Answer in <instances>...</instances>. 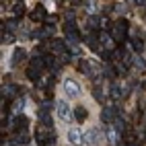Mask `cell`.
<instances>
[{
    "label": "cell",
    "mask_w": 146,
    "mask_h": 146,
    "mask_svg": "<svg viewBox=\"0 0 146 146\" xmlns=\"http://www.w3.org/2000/svg\"><path fill=\"white\" fill-rule=\"evenodd\" d=\"M35 138H37V144L39 146H45L50 142H56V132H52L50 125H39V128L35 130Z\"/></svg>",
    "instance_id": "obj_1"
},
{
    "label": "cell",
    "mask_w": 146,
    "mask_h": 146,
    "mask_svg": "<svg viewBox=\"0 0 146 146\" xmlns=\"http://www.w3.org/2000/svg\"><path fill=\"white\" fill-rule=\"evenodd\" d=\"M128 27H130L128 21H123V19L117 21V23L113 25V39L119 41V43H123L125 41V35H128Z\"/></svg>",
    "instance_id": "obj_2"
},
{
    "label": "cell",
    "mask_w": 146,
    "mask_h": 146,
    "mask_svg": "<svg viewBox=\"0 0 146 146\" xmlns=\"http://www.w3.org/2000/svg\"><path fill=\"white\" fill-rule=\"evenodd\" d=\"M58 115H60V119H64V121H70L72 117H74V111L68 107V103H64V101H58Z\"/></svg>",
    "instance_id": "obj_3"
},
{
    "label": "cell",
    "mask_w": 146,
    "mask_h": 146,
    "mask_svg": "<svg viewBox=\"0 0 146 146\" xmlns=\"http://www.w3.org/2000/svg\"><path fill=\"white\" fill-rule=\"evenodd\" d=\"M64 91H66V95L68 97H78L80 95V86H78V82L76 80H72V78H68V80H64Z\"/></svg>",
    "instance_id": "obj_4"
},
{
    "label": "cell",
    "mask_w": 146,
    "mask_h": 146,
    "mask_svg": "<svg viewBox=\"0 0 146 146\" xmlns=\"http://www.w3.org/2000/svg\"><path fill=\"white\" fill-rule=\"evenodd\" d=\"M80 70L86 76H91V78H97V74H99V70H97L93 66V62H89V60H80Z\"/></svg>",
    "instance_id": "obj_5"
},
{
    "label": "cell",
    "mask_w": 146,
    "mask_h": 146,
    "mask_svg": "<svg viewBox=\"0 0 146 146\" xmlns=\"http://www.w3.org/2000/svg\"><path fill=\"white\" fill-rule=\"evenodd\" d=\"M68 140H70L72 146H80V144H84V134L80 130H70L68 132Z\"/></svg>",
    "instance_id": "obj_6"
},
{
    "label": "cell",
    "mask_w": 146,
    "mask_h": 146,
    "mask_svg": "<svg viewBox=\"0 0 146 146\" xmlns=\"http://www.w3.org/2000/svg\"><path fill=\"white\" fill-rule=\"evenodd\" d=\"M115 115H117V111H115L113 107H105L103 113H101V119H103L105 123H113V121H115Z\"/></svg>",
    "instance_id": "obj_7"
},
{
    "label": "cell",
    "mask_w": 146,
    "mask_h": 146,
    "mask_svg": "<svg viewBox=\"0 0 146 146\" xmlns=\"http://www.w3.org/2000/svg\"><path fill=\"white\" fill-rule=\"evenodd\" d=\"M99 140H101V136H99V132H97V130H86V134H84V144L95 146Z\"/></svg>",
    "instance_id": "obj_8"
},
{
    "label": "cell",
    "mask_w": 146,
    "mask_h": 146,
    "mask_svg": "<svg viewBox=\"0 0 146 146\" xmlns=\"http://www.w3.org/2000/svg\"><path fill=\"white\" fill-rule=\"evenodd\" d=\"M52 52L58 56H66V43L62 39H52Z\"/></svg>",
    "instance_id": "obj_9"
},
{
    "label": "cell",
    "mask_w": 146,
    "mask_h": 146,
    "mask_svg": "<svg viewBox=\"0 0 146 146\" xmlns=\"http://www.w3.org/2000/svg\"><path fill=\"white\" fill-rule=\"evenodd\" d=\"M37 115H39V119H41L45 125H52V119H50V105H47V103L41 107L39 111H37Z\"/></svg>",
    "instance_id": "obj_10"
},
{
    "label": "cell",
    "mask_w": 146,
    "mask_h": 146,
    "mask_svg": "<svg viewBox=\"0 0 146 146\" xmlns=\"http://www.w3.org/2000/svg\"><path fill=\"white\" fill-rule=\"evenodd\" d=\"M99 41L103 43L105 50H109V52L115 47V45H113V37H111V35H107V33H101V35H99Z\"/></svg>",
    "instance_id": "obj_11"
},
{
    "label": "cell",
    "mask_w": 146,
    "mask_h": 146,
    "mask_svg": "<svg viewBox=\"0 0 146 146\" xmlns=\"http://www.w3.org/2000/svg\"><path fill=\"white\" fill-rule=\"evenodd\" d=\"M31 21H45V8L41 4L35 6V11L31 13Z\"/></svg>",
    "instance_id": "obj_12"
},
{
    "label": "cell",
    "mask_w": 146,
    "mask_h": 146,
    "mask_svg": "<svg viewBox=\"0 0 146 146\" xmlns=\"http://www.w3.org/2000/svg\"><path fill=\"white\" fill-rule=\"evenodd\" d=\"M27 123H29V119L25 117V115H17V117H15V123H13V128H15V130H25V128H27Z\"/></svg>",
    "instance_id": "obj_13"
},
{
    "label": "cell",
    "mask_w": 146,
    "mask_h": 146,
    "mask_svg": "<svg viewBox=\"0 0 146 146\" xmlns=\"http://www.w3.org/2000/svg\"><path fill=\"white\" fill-rule=\"evenodd\" d=\"M86 115H89V113H86L84 107H74V119H76V121H84Z\"/></svg>",
    "instance_id": "obj_14"
},
{
    "label": "cell",
    "mask_w": 146,
    "mask_h": 146,
    "mask_svg": "<svg viewBox=\"0 0 146 146\" xmlns=\"http://www.w3.org/2000/svg\"><path fill=\"white\" fill-rule=\"evenodd\" d=\"M27 58V52L25 50H15V54H13V66H17L19 62H23Z\"/></svg>",
    "instance_id": "obj_15"
},
{
    "label": "cell",
    "mask_w": 146,
    "mask_h": 146,
    "mask_svg": "<svg viewBox=\"0 0 146 146\" xmlns=\"http://www.w3.org/2000/svg\"><path fill=\"white\" fill-rule=\"evenodd\" d=\"M134 66H136V70H138L140 74H144V72H146V62L142 60L140 56H134Z\"/></svg>",
    "instance_id": "obj_16"
},
{
    "label": "cell",
    "mask_w": 146,
    "mask_h": 146,
    "mask_svg": "<svg viewBox=\"0 0 146 146\" xmlns=\"http://www.w3.org/2000/svg\"><path fill=\"white\" fill-rule=\"evenodd\" d=\"M31 66H33V68H37V70H41V68L45 66V58H41V56L31 58Z\"/></svg>",
    "instance_id": "obj_17"
},
{
    "label": "cell",
    "mask_w": 146,
    "mask_h": 146,
    "mask_svg": "<svg viewBox=\"0 0 146 146\" xmlns=\"http://www.w3.org/2000/svg\"><path fill=\"white\" fill-rule=\"evenodd\" d=\"M119 97H121V86H119L117 82H113V84H111V99L117 101Z\"/></svg>",
    "instance_id": "obj_18"
},
{
    "label": "cell",
    "mask_w": 146,
    "mask_h": 146,
    "mask_svg": "<svg viewBox=\"0 0 146 146\" xmlns=\"http://www.w3.org/2000/svg\"><path fill=\"white\" fill-rule=\"evenodd\" d=\"M13 41H15V35L8 31V29H6V31H2V43H13Z\"/></svg>",
    "instance_id": "obj_19"
},
{
    "label": "cell",
    "mask_w": 146,
    "mask_h": 146,
    "mask_svg": "<svg viewBox=\"0 0 146 146\" xmlns=\"http://www.w3.org/2000/svg\"><path fill=\"white\" fill-rule=\"evenodd\" d=\"M113 128L117 130L119 134H123V132H125V123H123L121 119H115V121H113Z\"/></svg>",
    "instance_id": "obj_20"
},
{
    "label": "cell",
    "mask_w": 146,
    "mask_h": 146,
    "mask_svg": "<svg viewBox=\"0 0 146 146\" xmlns=\"http://www.w3.org/2000/svg\"><path fill=\"white\" fill-rule=\"evenodd\" d=\"M132 47H134L136 52H142V50H144V43H142L140 39H132Z\"/></svg>",
    "instance_id": "obj_21"
},
{
    "label": "cell",
    "mask_w": 146,
    "mask_h": 146,
    "mask_svg": "<svg viewBox=\"0 0 146 146\" xmlns=\"http://www.w3.org/2000/svg\"><path fill=\"white\" fill-rule=\"evenodd\" d=\"M84 6H89V13L97 11V2H95V0H84Z\"/></svg>",
    "instance_id": "obj_22"
},
{
    "label": "cell",
    "mask_w": 146,
    "mask_h": 146,
    "mask_svg": "<svg viewBox=\"0 0 146 146\" xmlns=\"http://www.w3.org/2000/svg\"><path fill=\"white\" fill-rule=\"evenodd\" d=\"M105 76H107V78H113V76H115V72H117V70H113V68L111 66H105Z\"/></svg>",
    "instance_id": "obj_23"
},
{
    "label": "cell",
    "mask_w": 146,
    "mask_h": 146,
    "mask_svg": "<svg viewBox=\"0 0 146 146\" xmlns=\"http://www.w3.org/2000/svg\"><path fill=\"white\" fill-rule=\"evenodd\" d=\"M99 23H101V19H97V17H91V19H89V27H91V29L99 27Z\"/></svg>",
    "instance_id": "obj_24"
},
{
    "label": "cell",
    "mask_w": 146,
    "mask_h": 146,
    "mask_svg": "<svg viewBox=\"0 0 146 146\" xmlns=\"http://www.w3.org/2000/svg\"><path fill=\"white\" fill-rule=\"evenodd\" d=\"M13 13H15L17 17H19V15H23V13H25V6H23V4H15V8H13Z\"/></svg>",
    "instance_id": "obj_25"
},
{
    "label": "cell",
    "mask_w": 146,
    "mask_h": 146,
    "mask_svg": "<svg viewBox=\"0 0 146 146\" xmlns=\"http://www.w3.org/2000/svg\"><path fill=\"white\" fill-rule=\"evenodd\" d=\"M93 95H95V99L99 101V103H103V95H101V89H99V86H95V93H93Z\"/></svg>",
    "instance_id": "obj_26"
},
{
    "label": "cell",
    "mask_w": 146,
    "mask_h": 146,
    "mask_svg": "<svg viewBox=\"0 0 146 146\" xmlns=\"http://www.w3.org/2000/svg\"><path fill=\"white\" fill-rule=\"evenodd\" d=\"M4 25H6V29H8V31H13V29L17 27V19H11V21H6Z\"/></svg>",
    "instance_id": "obj_27"
},
{
    "label": "cell",
    "mask_w": 146,
    "mask_h": 146,
    "mask_svg": "<svg viewBox=\"0 0 146 146\" xmlns=\"http://www.w3.org/2000/svg\"><path fill=\"white\" fill-rule=\"evenodd\" d=\"M29 140H27V136L25 134H19V138H17V144H27Z\"/></svg>",
    "instance_id": "obj_28"
},
{
    "label": "cell",
    "mask_w": 146,
    "mask_h": 146,
    "mask_svg": "<svg viewBox=\"0 0 146 146\" xmlns=\"http://www.w3.org/2000/svg\"><path fill=\"white\" fill-rule=\"evenodd\" d=\"M128 146H136V144H134V142H130V144H128Z\"/></svg>",
    "instance_id": "obj_29"
},
{
    "label": "cell",
    "mask_w": 146,
    "mask_h": 146,
    "mask_svg": "<svg viewBox=\"0 0 146 146\" xmlns=\"http://www.w3.org/2000/svg\"><path fill=\"white\" fill-rule=\"evenodd\" d=\"M142 86H144V89H146V80H144V84H142Z\"/></svg>",
    "instance_id": "obj_30"
}]
</instances>
